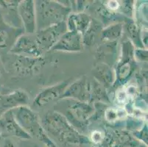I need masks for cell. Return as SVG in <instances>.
<instances>
[{"instance_id":"obj_1","label":"cell","mask_w":148,"mask_h":147,"mask_svg":"<svg viewBox=\"0 0 148 147\" xmlns=\"http://www.w3.org/2000/svg\"><path fill=\"white\" fill-rule=\"evenodd\" d=\"M41 121L48 137L58 147H73L91 144L88 137L74 127L61 113L52 110L44 115Z\"/></svg>"},{"instance_id":"obj_2","label":"cell","mask_w":148,"mask_h":147,"mask_svg":"<svg viewBox=\"0 0 148 147\" xmlns=\"http://www.w3.org/2000/svg\"><path fill=\"white\" fill-rule=\"evenodd\" d=\"M35 8L37 31L66 21L72 12L70 8L54 0L35 1Z\"/></svg>"},{"instance_id":"obj_3","label":"cell","mask_w":148,"mask_h":147,"mask_svg":"<svg viewBox=\"0 0 148 147\" xmlns=\"http://www.w3.org/2000/svg\"><path fill=\"white\" fill-rule=\"evenodd\" d=\"M15 118L27 134L33 138L36 137L38 140L46 144L47 146H55L53 141L48 137L43 128L39 116L28 106H21L13 109Z\"/></svg>"},{"instance_id":"obj_4","label":"cell","mask_w":148,"mask_h":147,"mask_svg":"<svg viewBox=\"0 0 148 147\" xmlns=\"http://www.w3.org/2000/svg\"><path fill=\"white\" fill-rule=\"evenodd\" d=\"M134 46L129 40H124L122 45L121 55L114 68L116 80L114 86L119 87L127 84L134 75L137 68L134 58Z\"/></svg>"},{"instance_id":"obj_5","label":"cell","mask_w":148,"mask_h":147,"mask_svg":"<svg viewBox=\"0 0 148 147\" xmlns=\"http://www.w3.org/2000/svg\"><path fill=\"white\" fill-rule=\"evenodd\" d=\"M66 99L68 104L66 105V117L75 128L80 133L87 127L92 118H95V108L93 104L79 102L70 99ZM81 131V133H82Z\"/></svg>"},{"instance_id":"obj_6","label":"cell","mask_w":148,"mask_h":147,"mask_svg":"<svg viewBox=\"0 0 148 147\" xmlns=\"http://www.w3.org/2000/svg\"><path fill=\"white\" fill-rule=\"evenodd\" d=\"M91 90L92 80L86 76H83L69 85L60 99H70L91 103Z\"/></svg>"},{"instance_id":"obj_7","label":"cell","mask_w":148,"mask_h":147,"mask_svg":"<svg viewBox=\"0 0 148 147\" xmlns=\"http://www.w3.org/2000/svg\"><path fill=\"white\" fill-rule=\"evenodd\" d=\"M66 32V21H64L36 31L35 37L42 52H48L51 50L60 38Z\"/></svg>"},{"instance_id":"obj_8","label":"cell","mask_w":148,"mask_h":147,"mask_svg":"<svg viewBox=\"0 0 148 147\" xmlns=\"http://www.w3.org/2000/svg\"><path fill=\"white\" fill-rule=\"evenodd\" d=\"M9 52L14 55L33 57H40L44 55V52L38 44L35 34L28 35L25 33L17 38Z\"/></svg>"},{"instance_id":"obj_9","label":"cell","mask_w":148,"mask_h":147,"mask_svg":"<svg viewBox=\"0 0 148 147\" xmlns=\"http://www.w3.org/2000/svg\"><path fill=\"white\" fill-rule=\"evenodd\" d=\"M46 60L44 57H33L15 55L12 66L16 73L21 76L33 75L41 70L44 66Z\"/></svg>"},{"instance_id":"obj_10","label":"cell","mask_w":148,"mask_h":147,"mask_svg":"<svg viewBox=\"0 0 148 147\" xmlns=\"http://www.w3.org/2000/svg\"><path fill=\"white\" fill-rule=\"evenodd\" d=\"M18 14L25 34H35L37 31L35 1H20L18 6Z\"/></svg>"},{"instance_id":"obj_11","label":"cell","mask_w":148,"mask_h":147,"mask_svg":"<svg viewBox=\"0 0 148 147\" xmlns=\"http://www.w3.org/2000/svg\"><path fill=\"white\" fill-rule=\"evenodd\" d=\"M0 132L2 136H14L22 140H29L32 137L20 126L15 118L13 110L2 113L0 116Z\"/></svg>"},{"instance_id":"obj_12","label":"cell","mask_w":148,"mask_h":147,"mask_svg":"<svg viewBox=\"0 0 148 147\" xmlns=\"http://www.w3.org/2000/svg\"><path fill=\"white\" fill-rule=\"evenodd\" d=\"M82 35L79 32L67 31L51 49V52H80L83 49Z\"/></svg>"},{"instance_id":"obj_13","label":"cell","mask_w":148,"mask_h":147,"mask_svg":"<svg viewBox=\"0 0 148 147\" xmlns=\"http://www.w3.org/2000/svg\"><path fill=\"white\" fill-rule=\"evenodd\" d=\"M69 85V80L62 81L57 84L42 89L35 97L33 104L37 107H42L53 101L59 100Z\"/></svg>"},{"instance_id":"obj_14","label":"cell","mask_w":148,"mask_h":147,"mask_svg":"<svg viewBox=\"0 0 148 147\" xmlns=\"http://www.w3.org/2000/svg\"><path fill=\"white\" fill-rule=\"evenodd\" d=\"M29 96L22 89H17L9 94H4L0 99V110L4 112L17 108L21 106H27Z\"/></svg>"},{"instance_id":"obj_15","label":"cell","mask_w":148,"mask_h":147,"mask_svg":"<svg viewBox=\"0 0 148 147\" xmlns=\"http://www.w3.org/2000/svg\"><path fill=\"white\" fill-rule=\"evenodd\" d=\"M92 73L94 79L106 89L114 86L116 80L115 72L109 65L98 62L93 68Z\"/></svg>"},{"instance_id":"obj_16","label":"cell","mask_w":148,"mask_h":147,"mask_svg":"<svg viewBox=\"0 0 148 147\" xmlns=\"http://www.w3.org/2000/svg\"><path fill=\"white\" fill-rule=\"evenodd\" d=\"M92 18L90 15L84 13L71 12L66 20L67 31L77 32L83 35L91 24Z\"/></svg>"},{"instance_id":"obj_17","label":"cell","mask_w":148,"mask_h":147,"mask_svg":"<svg viewBox=\"0 0 148 147\" xmlns=\"http://www.w3.org/2000/svg\"><path fill=\"white\" fill-rule=\"evenodd\" d=\"M23 28H16L8 24L0 25V49H10L16 40L20 36L24 34Z\"/></svg>"},{"instance_id":"obj_18","label":"cell","mask_w":148,"mask_h":147,"mask_svg":"<svg viewBox=\"0 0 148 147\" xmlns=\"http://www.w3.org/2000/svg\"><path fill=\"white\" fill-rule=\"evenodd\" d=\"M123 29H125L128 38H130L129 40L135 48L145 49L142 44V39H141V35H142L141 26L135 21V19L125 17L124 18Z\"/></svg>"},{"instance_id":"obj_19","label":"cell","mask_w":148,"mask_h":147,"mask_svg":"<svg viewBox=\"0 0 148 147\" xmlns=\"http://www.w3.org/2000/svg\"><path fill=\"white\" fill-rule=\"evenodd\" d=\"M123 22L109 24L101 30L100 41L103 43L117 42L123 35Z\"/></svg>"},{"instance_id":"obj_20","label":"cell","mask_w":148,"mask_h":147,"mask_svg":"<svg viewBox=\"0 0 148 147\" xmlns=\"http://www.w3.org/2000/svg\"><path fill=\"white\" fill-rule=\"evenodd\" d=\"M103 28L102 24L98 20L92 18L90 26L82 35L83 46H92L98 40H100V33Z\"/></svg>"},{"instance_id":"obj_21","label":"cell","mask_w":148,"mask_h":147,"mask_svg":"<svg viewBox=\"0 0 148 147\" xmlns=\"http://www.w3.org/2000/svg\"><path fill=\"white\" fill-rule=\"evenodd\" d=\"M113 133L115 138L114 147H136L141 144L127 129H117Z\"/></svg>"},{"instance_id":"obj_22","label":"cell","mask_w":148,"mask_h":147,"mask_svg":"<svg viewBox=\"0 0 148 147\" xmlns=\"http://www.w3.org/2000/svg\"><path fill=\"white\" fill-rule=\"evenodd\" d=\"M104 117L106 122L110 124H116L119 121L125 120L128 113L126 111L125 107L116 106V107H108L105 108Z\"/></svg>"},{"instance_id":"obj_23","label":"cell","mask_w":148,"mask_h":147,"mask_svg":"<svg viewBox=\"0 0 148 147\" xmlns=\"http://www.w3.org/2000/svg\"><path fill=\"white\" fill-rule=\"evenodd\" d=\"M107 89L101 85L96 80H92V90H91V104L94 103H109L110 99L107 94Z\"/></svg>"},{"instance_id":"obj_24","label":"cell","mask_w":148,"mask_h":147,"mask_svg":"<svg viewBox=\"0 0 148 147\" xmlns=\"http://www.w3.org/2000/svg\"><path fill=\"white\" fill-rule=\"evenodd\" d=\"M116 44L117 42L103 43L102 45L98 46L97 56L98 57L99 60H104L102 63L108 64V60H113V56L115 55L116 50Z\"/></svg>"},{"instance_id":"obj_25","label":"cell","mask_w":148,"mask_h":147,"mask_svg":"<svg viewBox=\"0 0 148 147\" xmlns=\"http://www.w3.org/2000/svg\"><path fill=\"white\" fill-rule=\"evenodd\" d=\"M147 131H148V128H147V123L145 124L143 126H142L141 129H139L138 130H136V131L131 132L132 135L135 137L136 139L138 141L139 143H141L143 145L147 146L148 144V139H147Z\"/></svg>"},{"instance_id":"obj_26","label":"cell","mask_w":148,"mask_h":147,"mask_svg":"<svg viewBox=\"0 0 148 147\" xmlns=\"http://www.w3.org/2000/svg\"><path fill=\"white\" fill-rule=\"evenodd\" d=\"M147 49L142 48H135L134 49V58L137 62H147Z\"/></svg>"},{"instance_id":"obj_27","label":"cell","mask_w":148,"mask_h":147,"mask_svg":"<svg viewBox=\"0 0 148 147\" xmlns=\"http://www.w3.org/2000/svg\"><path fill=\"white\" fill-rule=\"evenodd\" d=\"M2 147H17L14 141L9 137H5L4 139L3 143H2Z\"/></svg>"},{"instance_id":"obj_28","label":"cell","mask_w":148,"mask_h":147,"mask_svg":"<svg viewBox=\"0 0 148 147\" xmlns=\"http://www.w3.org/2000/svg\"><path fill=\"white\" fill-rule=\"evenodd\" d=\"M4 75H5V68H4L3 64L0 59V88H2V83H3Z\"/></svg>"},{"instance_id":"obj_29","label":"cell","mask_w":148,"mask_h":147,"mask_svg":"<svg viewBox=\"0 0 148 147\" xmlns=\"http://www.w3.org/2000/svg\"><path fill=\"white\" fill-rule=\"evenodd\" d=\"M136 147H147V146H146L143 145V144H140L139 145H138V146H137Z\"/></svg>"},{"instance_id":"obj_30","label":"cell","mask_w":148,"mask_h":147,"mask_svg":"<svg viewBox=\"0 0 148 147\" xmlns=\"http://www.w3.org/2000/svg\"><path fill=\"white\" fill-rule=\"evenodd\" d=\"M2 133L0 132V138H2Z\"/></svg>"},{"instance_id":"obj_31","label":"cell","mask_w":148,"mask_h":147,"mask_svg":"<svg viewBox=\"0 0 148 147\" xmlns=\"http://www.w3.org/2000/svg\"><path fill=\"white\" fill-rule=\"evenodd\" d=\"M1 96H2V94H0V99H1Z\"/></svg>"},{"instance_id":"obj_32","label":"cell","mask_w":148,"mask_h":147,"mask_svg":"<svg viewBox=\"0 0 148 147\" xmlns=\"http://www.w3.org/2000/svg\"><path fill=\"white\" fill-rule=\"evenodd\" d=\"M47 147H50V146H47Z\"/></svg>"},{"instance_id":"obj_33","label":"cell","mask_w":148,"mask_h":147,"mask_svg":"<svg viewBox=\"0 0 148 147\" xmlns=\"http://www.w3.org/2000/svg\"><path fill=\"white\" fill-rule=\"evenodd\" d=\"M90 147H93V146H90Z\"/></svg>"}]
</instances>
